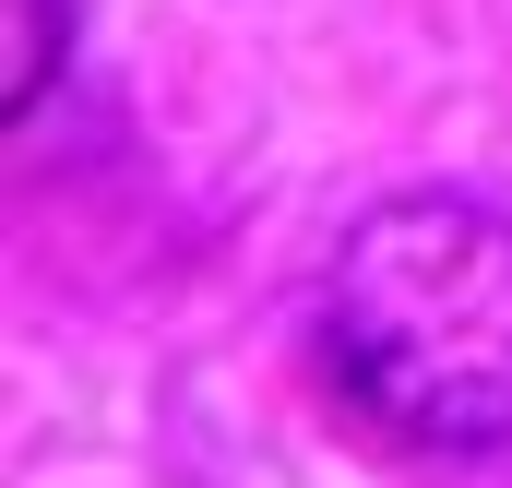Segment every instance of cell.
I'll return each mask as SVG.
<instances>
[{
	"label": "cell",
	"instance_id": "obj_2",
	"mask_svg": "<svg viewBox=\"0 0 512 488\" xmlns=\"http://www.w3.org/2000/svg\"><path fill=\"white\" fill-rule=\"evenodd\" d=\"M48 60H60V0H24V60H12V108L48 96Z\"/></svg>",
	"mask_w": 512,
	"mask_h": 488
},
{
	"label": "cell",
	"instance_id": "obj_1",
	"mask_svg": "<svg viewBox=\"0 0 512 488\" xmlns=\"http://www.w3.org/2000/svg\"><path fill=\"white\" fill-rule=\"evenodd\" d=\"M334 393L417 453L512 441V215L465 191L370 203L322 274Z\"/></svg>",
	"mask_w": 512,
	"mask_h": 488
}]
</instances>
